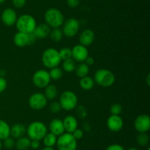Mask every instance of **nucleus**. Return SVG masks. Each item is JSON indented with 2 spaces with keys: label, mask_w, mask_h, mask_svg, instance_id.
<instances>
[{
  "label": "nucleus",
  "mask_w": 150,
  "mask_h": 150,
  "mask_svg": "<svg viewBox=\"0 0 150 150\" xmlns=\"http://www.w3.org/2000/svg\"><path fill=\"white\" fill-rule=\"evenodd\" d=\"M71 134L73 135V137H74V138H76V139L78 141V140H80V139H81L82 138H83V131L81 129L77 128V129H76V130H75L74 132H73V133H71Z\"/></svg>",
  "instance_id": "obj_36"
},
{
  "label": "nucleus",
  "mask_w": 150,
  "mask_h": 150,
  "mask_svg": "<svg viewBox=\"0 0 150 150\" xmlns=\"http://www.w3.org/2000/svg\"><path fill=\"white\" fill-rule=\"evenodd\" d=\"M106 125L108 129L111 132H120L122 130L124 126V121L121 116L111 115L108 118L106 121Z\"/></svg>",
  "instance_id": "obj_13"
},
{
  "label": "nucleus",
  "mask_w": 150,
  "mask_h": 150,
  "mask_svg": "<svg viewBox=\"0 0 150 150\" xmlns=\"http://www.w3.org/2000/svg\"><path fill=\"white\" fill-rule=\"evenodd\" d=\"M48 133V128L44 123L35 121L30 123L26 128V134L30 140H38L40 141Z\"/></svg>",
  "instance_id": "obj_1"
},
{
  "label": "nucleus",
  "mask_w": 150,
  "mask_h": 150,
  "mask_svg": "<svg viewBox=\"0 0 150 150\" xmlns=\"http://www.w3.org/2000/svg\"><path fill=\"white\" fill-rule=\"evenodd\" d=\"M57 136H56L55 135L52 134L51 132H48L45 135V137L42 138L43 144L45 145V146L47 147H54L57 144Z\"/></svg>",
  "instance_id": "obj_26"
},
{
  "label": "nucleus",
  "mask_w": 150,
  "mask_h": 150,
  "mask_svg": "<svg viewBox=\"0 0 150 150\" xmlns=\"http://www.w3.org/2000/svg\"><path fill=\"white\" fill-rule=\"evenodd\" d=\"M76 113L77 116L81 119H84L87 116V110L86 108L83 105H79L76 107Z\"/></svg>",
  "instance_id": "obj_33"
},
{
  "label": "nucleus",
  "mask_w": 150,
  "mask_h": 150,
  "mask_svg": "<svg viewBox=\"0 0 150 150\" xmlns=\"http://www.w3.org/2000/svg\"><path fill=\"white\" fill-rule=\"evenodd\" d=\"M13 42L18 47H25L29 46V34L18 31L13 36Z\"/></svg>",
  "instance_id": "obj_19"
},
{
  "label": "nucleus",
  "mask_w": 150,
  "mask_h": 150,
  "mask_svg": "<svg viewBox=\"0 0 150 150\" xmlns=\"http://www.w3.org/2000/svg\"><path fill=\"white\" fill-rule=\"evenodd\" d=\"M7 86V82L6 79L2 76H0V94L4 92Z\"/></svg>",
  "instance_id": "obj_38"
},
{
  "label": "nucleus",
  "mask_w": 150,
  "mask_h": 150,
  "mask_svg": "<svg viewBox=\"0 0 150 150\" xmlns=\"http://www.w3.org/2000/svg\"><path fill=\"white\" fill-rule=\"evenodd\" d=\"M48 129L50 132L59 137L63 133H64V127L62 120L59 119H54L51 121L48 126Z\"/></svg>",
  "instance_id": "obj_16"
},
{
  "label": "nucleus",
  "mask_w": 150,
  "mask_h": 150,
  "mask_svg": "<svg viewBox=\"0 0 150 150\" xmlns=\"http://www.w3.org/2000/svg\"><path fill=\"white\" fill-rule=\"evenodd\" d=\"M57 145L58 150H76L77 140L71 133L64 132L57 137Z\"/></svg>",
  "instance_id": "obj_7"
},
{
  "label": "nucleus",
  "mask_w": 150,
  "mask_h": 150,
  "mask_svg": "<svg viewBox=\"0 0 150 150\" xmlns=\"http://www.w3.org/2000/svg\"><path fill=\"white\" fill-rule=\"evenodd\" d=\"M80 28V23L74 18H70L64 21L62 24L63 35L67 38H73L79 32Z\"/></svg>",
  "instance_id": "obj_8"
},
{
  "label": "nucleus",
  "mask_w": 150,
  "mask_h": 150,
  "mask_svg": "<svg viewBox=\"0 0 150 150\" xmlns=\"http://www.w3.org/2000/svg\"><path fill=\"white\" fill-rule=\"evenodd\" d=\"M72 50V58L76 62L83 63L87 57L89 56L87 47L83 46L81 44H77L74 46Z\"/></svg>",
  "instance_id": "obj_12"
},
{
  "label": "nucleus",
  "mask_w": 150,
  "mask_h": 150,
  "mask_svg": "<svg viewBox=\"0 0 150 150\" xmlns=\"http://www.w3.org/2000/svg\"><path fill=\"white\" fill-rule=\"evenodd\" d=\"M48 73H49L51 79H53V80H59V79H60L62 77L63 75L62 70L60 68H59L58 66L50 69Z\"/></svg>",
  "instance_id": "obj_30"
},
{
  "label": "nucleus",
  "mask_w": 150,
  "mask_h": 150,
  "mask_svg": "<svg viewBox=\"0 0 150 150\" xmlns=\"http://www.w3.org/2000/svg\"><path fill=\"white\" fill-rule=\"evenodd\" d=\"M10 136V126L5 121L0 119V140L4 141Z\"/></svg>",
  "instance_id": "obj_23"
},
{
  "label": "nucleus",
  "mask_w": 150,
  "mask_h": 150,
  "mask_svg": "<svg viewBox=\"0 0 150 150\" xmlns=\"http://www.w3.org/2000/svg\"><path fill=\"white\" fill-rule=\"evenodd\" d=\"M31 140L28 137H21L16 141L15 146L18 150H27L30 148Z\"/></svg>",
  "instance_id": "obj_24"
},
{
  "label": "nucleus",
  "mask_w": 150,
  "mask_h": 150,
  "mask_svg": "<svg viewBox=\"0 0 150 150\" xmlns=\"http://www.w3.org/2000/svg\"><path fill=\"white\" fill-rule=\"evenodd\" d=\"M83 129H84L85 131H86V132H88V131L90 130L91 126H90V125H89V123L83 124Z\"/></svg>",
  "instance_id": "obj_44"
},
{
  "label": "nucleus",
  "mask_w": 150,
  "mask_h": 150,
  "mask_svg": "<svg viewBox=\"0 0 150 150\" xmlns=\"http://www.w3.org/2000/svg\"><path fill=\"white\" fill-rule=\"evenodd\" d=\"M75 71L77 76L80 78L84 77V76H88V74L89 72V66H87L84 62L80 63L76 66Z\"/></svg>",
  "instance_id": "obj_25"
},
{
  "label": "nucleus",
  "mask_w": 150,
  "mask_h": 150,
  "mask_svg": "<svg viewBox=\"0 0 150 150\" xmlns=\"http://www.w3.org/2000/svg\"><path fill=\"white\" fill-rule=\"evenodd\" d=\"M41 150H54V149L53 147H47L45 146L44 148H42Z\"/></svg>",
  "instance_id": "obj_47"
},
{
  "label": "nucleus",
  "mask_w": 150,
  "mask_h": 150,
  "mask_svg": "<svg viewBox=\"0 0 150 150\" xmlns=\"http://www.w3.org/2000/svg\"><path fill=\"white\" fill-rule=\"evenodd\" d=\"M115 75L108 69H100L95 73V82L103 88L112 86L115 82Z\"/></svg>",
  "instance_id": "obj_4"
},
{
  "label": "nucleus",
  "mask_w": 150,
  "mask_h": 150,
  "mask_svg": "<svg viewBox=\"0 0 150 150\" xmlns=\"http://www.w3.org/2000/svg\"><path fill=\"white\" fill-rule=\"evenodd\" d=\"M1 148H2V143H1V141L0 140V150L1 149Z\"/></svg>",
  "instance_id": "obj_49"
},
{
  "label": "nucleus",
  "mask_w": 150,
  "mask_h": 150,
  "mask_svg": "<svg viewBox=\"0 0 150 150\" xmlns=\"http://www.w3.org/2000/svg\"><path fill=\"white\" fill-rule=\"evenodd\" d=\"M84 63H86V64L87 65V66H92V65H93L94 63H95V59H94L92 57H91V56H88L87 58H86V60H85Z\"/></svg>",
  "instance_id": "obj_43"
},
{
  "label": "nucleus",
  "mask_w": 150,
  "mask_h": 150,
  "mask_svg": "<svg viewBox=\"0 0 150 150\" xmlns=\"http://www.w3.org/2000/svg\"><path fill=\"white\" fill-rule=\"evenodd\" d=\"M49 36L51 41H54V42L58 43L61 41V40L62 39V31L60 28H53L52 29H51Z\"/></svg>",
  "instance_id": "obj_27"
},
{
  "label": "nucleus",
  "mask_w": 150,
  "mask_h": 150,
  "mask_svg": "<svg viewBox=\"0 0 150 150\" xmlns=\"http://www.w3.org/2000/svg\"><path fill=\"white\" fill-rule=\"evenodd\" d=\"M127 150H139L137 148H136V147H130V148H129Z\"/></svg>",
  "instance_id": "obj_48"
},
{
  "label": "nucleus",
  "mask_w": 150,
  "mask_h": 150,
  "mask_svg": "<svg viewBox=\"0 0 150 150\" xmlns=\"http://www.w3.org/2000/svg\"><path fill=\"white\" fill-rule=\"evenodd\" d=\"M110 112L111 115L120 116L122 112V107L119 103H114L110 107Z\"/></svg>",
  "instance_id": "obj_32"
},
{
  "label": "nucleus",
  "mask_w": 150,
  "mask_h": 150,
  "mask_svg": "<svg viewBox=\"0 0 150 150\" xmlns=\"http://www.w3.org/2000/svg\"><path fill=\"white\" fill-rule=\"evenodd\" d=\"M146 150H150V147H148L147 149H146Z\"/></svg>",
  "instance_id": "obj_51"
},
{
  "label": "nucleus",
  "mask_w": 150,
  "mask_h": 150,
  "mask_svg": "<svg viewBox=\"0 0 150 150\" xmlns=\"http://www.w3.org/2000/svg\"><path fill=\"white\" fill-rule=\"evenodd\" d=\"M5 1L6 0H0V4H2V3H4Z\"/></svg>",
  "instance_id": "obj_50"
},
{
  "label": "nucleus",
  "mask_w": 150,
  "mask_h": 150,
  "mask_svg": "<svg viewBox=\"0 0 150 150\" xmlns=\"http://www.w3.org/2000/svg\"><path fill=\"white\" fill-rule=\"evenodd\" d=\"M76 61H75L73 58H70L67 59V60H63L62 69L65 72L71 73V72L74 71L75 69H76Z\"/></svg>",
  "instance_id": "obj_28"
},
{
  "label": "nucleus",
  "mask_w": 150,
  "mask_h": 150,
  "mask_svg": "<svg viewBox=\"0 0 150 150\" xmlns=\"http://www.w3.org/2000/svg\"><path fill=\"white\" fill-rule=\"evenodd\" d=\"M62 60L59 53L54 48H48L42 52V63L47 69H52L57 67L61 63Z\"/></svg>",
  "instance_id": "obj_5"
},
{
  "label": "nucleus",
  "mask_w": 150,
  "mask_h": 150,
  "mask_svg": "<svg viewBox=\"0 0 150 150\" xmlns=\"http://www.w3.org/2000/svg\"><path fill=\"white\" fill-rule=\"evenodd\" d=\"M137 144L141 146H146L149 143V136L146 132H141L136 138Z\"/></svg>",
  "instance_id": "obj_29"
},
{
  "label": "nucleus",
  "mask_w": 150,
  "mask_h": 150,
  "mask_svg": "<svg viewBox=\"0 0 150 150\" xmlns=\"http://www.w3.org/2000/svg\"><path fill=\"white\" fill-rule=\"evenodd\" d=\"M95 83V82L93 78L89 76H86L84 77L81 78L79 85L84 91H89V90L93 88Z\"/></svg>",
  "instance_id": "obj_22"
},
{
  "label": "nucleus",
  "mask_w": 150,
  "mask_h": 150,
  "mask_svg": "<svg viewBox=\"0 0 150 150\" xmlns=\"http://www.w3.org/2000/svg\"><path fill=\"white\" fill-rule=\"evenodd\" d=\"M95 32L90 29H86L82 31L79 35V42L83 46H89L95 41Z\"/></svg>",
  "instance_id": "obj_15"
},
{
  "label": "nucleus",
  "mask_w": 150,
  "mask_h": 150,
  "mask_svg": "<svg viewBox=\"0 0 150 150\" xmlns=\"http://www.w3.org/2000/svg\"><path fill=\"white\" fill-rule=\"evenodd\" d=\"M26 3V0H13V4L16 8H22Z\"/></svg>",
  "instance_id": "obj_37"
},
{
  "label": "nucleus",
  "mask_w": 150,
  "mask_h": 150,
  "mask_svg": "<svg viewBox=\"0 0 150 150\" xmlns=\"http://www.w3.org/2000/svg\"><path fill=\"white\" fill-rule=\"evenodd\" d=\"M26 133V127L22 124H16L10 127V136L14 139H18Z\"/></svg>",
  "instance_id": "obj_20"
},
{
  "label": "nucleus",
  "mask_w": 150,
  "mask_h": 150,
  "mask_svg": "<svg viewBox=\"0 0 150 150\" xmlns=\"http://www.w3.org/2000/svg\"><path fill=\"white\" fill-rule=\"evenodd\" d=\"M80 0H67V4L71 8H76L79 6Z\"/></svg>",
  "instance_id": "obj_40"
},
{
  "label": "nucleus",
  "mask_w": 150,
  "mask_h": 150,
  "mask_svg": "<svg viewBox=\"0 0 150 150\" xmlns=\"http://www.w3.org/2000/svg\"><path fill=\"white\" fill-rule=\"evenodd\" d=\"M40 141H38V140H31L30 148H32V149H38L40 147Z\"/></svg>",
  "instance_id": "obj_41"
},
{
  "label": "nucleus",
  "mask_w": 150,
  "mask_h": 150,
  "mask_svg": "<svg viewBox=\"0 0 150 150\" xmlns=\"http://www.w3.org/2000/svg\"><path fill=\"white\" fill-rule=\"evenodd\" d=\"M63 124H64V131L68 133H73L77 128H79V122L75 116H67L64 119Z\"/></svg>",
  "instance_id": "obj_17"
},
{
  "label": "nucleus",
  "mask_w": 150,
  "mask_h": 150,
  "mask_svg": "<svg viewBox=\"0 0 150 150\" xmlns=\"http://www.w3.org/2000/svg\"><path fill=\"white\" fill-rule=\"evenodd\" d=\"M62 60H65L72 58V50L68 47H64L59 51Z\"/></svg>",
  "instance_id": "obj_31"
},
{
  "label": "nucleus",
  "mask_w": 150,
  "mask_h": 150,
  "mask_svg": "<svg viewBox=\"0 0 150 150\" xmlns=\"http://www.w3.org/2000/svg\"><path fill=\"white\" fill-rule=\"evenodd\" d=\"M49 110L52 113H59L62 110V107L59 101H52L49 105Z\"/></svg>",
  "instance_id": "obj_34"
},
{
  "label": "nucleus",
  "mask_w": 150,
  "mask_h": 150,
  "mask_svg": "<svg viewBox=\"0 0 150 150\" xmlns=\"http://www.w3.org/2000/svg\"><path fill=\"white\" fill-rule=\"evenodd\" d=\"M50 32H51V27L48 25H47L46 24H40L37 25L33 33L37 38L42 39L49 36Z\"/></svg>",
  "instance_id": "obj_18"
},
{
  "label": "nucleus",
  "mask_w": 150,
  "mask_h": 150,
  "mask_svg": "<svg viewBox=\"0 0 150 150\" xmlns=\"http://www.w3.org/2000/svg\"><path fill=\"white\" fill-rule=\"evenodd\" d=\"M45 24L51 28H59L64 21V15L59 9L51 7L45 11L44 15Z\"/></svg>",
  "instance_id": "obj_2"
},
{
  "label": "nucleus",
  "mask_w": 150,
  "mask_h": 150,
  "mask_svg": "<svg viewBox=\"0 0 150 150\" xmlns=\"http://www.w3.org/2000/svg\"><path fill=\"white\" fill-rule=\"evenodd\" d=\"M134 128L139 133L147 132L150 129V117L147 114H141L136 117Z\"/></svg>",
  "instance_id": "obj_11"
},
{
  "label": "nucleus",
  "mask_w": 150,
  "mask_h": 150,
  "mask_svg": "<svg viewBox=\"0 0 150 150\" xmlns=\"http://www.w3.org/2000/svg\"><path fill=\"white\" fill-rule=\"evenodd\" d=\"M37 39H38V38L35 37V35H34L33 32H32V33H29V46L35 44V43L36 42Z\"/></svg>",
  "instance_id": "obj_42"
},
{
  "label": "nucleus",
  "mask_w": 150,
  "mask_h": 150,
  "mask_svg": "<svg viewBox=\"0 0 150 150\" xmlns=\"http://www.w3.org/2000/svg\"><path fill=\"white\" fill-rule=\"evenodd\" d=\"M16 26L19 32L26 34L32 33L37 26V21L31 15L23 14L18 17Z\"/></svg>",
  "instance_id": "obj_3"
},
{
  "label": "nucleus",
  "mask_w": 150,
  "mask_h": 150,
  "mask_svg": "<svg viewBox=\"0 0 150 150\" xmlns=\"http://www.w3.org/2000/svg\"><path fill=\"white\" fill-rule=\"evenodd\" d=\"M5 74H6L5 71L3 70V69L0 70V76H2V77H4V75H5Z\"/></svg>",
  "instance_id": "obj_46"
},
{
  "label": "nucleus",
  "mask_w": 150,
  "mask_h": 150,
  "mask_svg": "<svg viewBox=\"0 0 150 150\" xmlns=\"http://www.w3.org/2000/svg\"><path fill=\"white\" fill-rule=\"evenodd\" d=\"M146 84H147L148 86H149V85H150V74H148L147 76H146Z\"/></svg>",
  "instance_id": "obj_45"
},
{
  "label": "nucleus",
  "mask_w": 150,
  "mask_h": 150,
  "mask_svg": "<svg viewBox=\"0 0 150 150\" xmlns=\"http://www.w3.org/2000/svg\"><path fill=\"white\" fill-rule=\"evenodd\" d=\"M28 103L32 110H40L48 104V99L45 98L43 94L36 92L29 96Z\"/></svg>",
  "instance_id": "obj_10"
},
{
  "label": "nucleus",
  "mask_w": 150,
  "mask_h": 150,
  "mask_svg": "<svg viewBox=\"0 0 150 150\" xmlns=\"http://www.w3.org/2000/svg\"><path fill=\"white\" fill-rule=\"evenodd\" d=\"M15 144H16V142L14 141V138H13L10 136L4 140V147L7 149H9L13 148L15 146Z\"/></svg>",
  "instance_id": "obj_35"
},
{
  "label": "nucleus",
  "mask_w": 150,
  "mask_h": 150,
  "mask_svg": "<svg viewBox=\"0 0 150 150\" xmlns=\"http://www.w3.org/2000/svg\"><path fill=\"white\" fill-rule=\"evenodd\" d=\"M57 94H58V90L56 85H53V84H49L47 85L45 88V92H44V95H45V98L50 101L55 99L57 97Z\"/></svg>",
  "instance_id": "obj_21"
},
{
  "label": "nucleus",
  "mask_w": 150,
  "mask_h": 150,
  "mask_svg": "<svg viewBox=\"0 0 150 150\" xmlns=\"http://www.w3.org/2000/svg\"><path fill=\"white\" fill-rule=\"evenodd\" d=\"M59 102L62 109L66 111H71L78 106V96L73 91H65L59 97Z\"/></svg>",
  "instance_id": "obj_6"
},
{
  "label": "nucleus",
  "mask_w": 150,
  "mask_h": 150,
  "mask_svg": "<svg viewBox=\"0 0 150 150\" xmlns=\"http://www.w3.org/2000/svg\"><path fill=\"white\" fill-rule=\"evenodd\" d=\"M32 82L38 88H45L51 82L49 73L46 70H38L32 76Z\"/></svg>",
  "instance_id": "obj_9"
},
{
  "label": "nucleus",
  "mask_w": 150,
  "mask_h": 150,
  "mask_svg": "<svg viewBox=\"0 0 150 150\" xmlns=\"http://www.w3.org/2000/svg\"><path fill=\"white\" fill-rule=\"evenodd\" d=\"M105 150H125V149L124 147H123L122 145H120V144H114L108 146Z\"/></svg>",
  "instance_id": "obj_39"
},
{
  "label": "nucleus",
  "mask_w": 150,
  "mask_h": 150,
  "mask_svg": "<svg viewBox=\"0 0 150 150\" xmlns=\"http://www.w3.org/2000/svg\"><path fill=\"white\" fill-rule=\"evenodd\" d=\"M18 16L16 10L13 8H6L3 10L1 16L2 23L7 26H12L16 24Z\"/></svg>",
  "instance_id": "obj_14"
}]
</instances>
